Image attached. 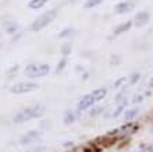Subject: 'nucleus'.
I'll use <instances>...</instances> for the list:
<instances>
[{"mask_svg": "<svg viewBox=\"0 0 153 152\" xmlns=\"http://www.w3.org/2000/svg\"><path fill=\"white\" fill-rule=\"evenodd\" d=\"M131 21H132V27H135V28H143L145 25L149 24L150 13L148 10H141V11H138L134 16V18Z\"/></svg>", "mask_w": 153, "mask_h": 152, "instance_id": "0eeeda50", "label": "nucleus"}, {"mask_svg": "<svg viewBox=\"0 0 153 152\" xmlns=\"http://www.w3.org/2000/svg\"><path fill=\"white\" fill-rule=\"evenodd\" d=\"M38 88H39V84L35 82V81H21V82L11 85L8 91L11 92L13 95H24V94L36 91Z\"/></svg>", "mask_w": 153, "mask_h": 152, "instance_id": "39448f33", "label": "nucleus"}, {"mask_svg": "<svg viewBox=\"0 0 153 152\" xmlns=\"http://www.w3.org/2000/svg\"><path fill=\"white\" fill-rule=\"evenodd\" d=\"M70 1H71V3H74V1H78V0H70Z\"/></svg>", "mask_w": 153, "mask_h": 152, "instance_id": "c85d7f7f", "label": "nucleus"}, {"mask_svg": "<svg viewBox=\"0 0 153 152\" xmlns=\"http://www.w3.org/2000/svg\"><path fill=\"white\" fill-rule=\"evenodd\" d=\"M67 64H68V57H61L60 60H59V63H57V67H56V74H60L63 70H65V67H67Z\"/></svg>", "mask_w": 153, "mask_h": 152, "instance_id": "6ab92c4d", "label": "nucleus"}, {"mask_svg": "<svg viewBox=\"0 0 153 152\" xmlns=\"http://www.w3.org/2000/svg\"><path fill=\"white\" fill-rule=\"evenodd\" d=\"M3 28H4V32H7V34H10V35H14V34H17V32H20V27H18V24H17L16 21H11V20H7L3 22Z\"/></svg>", "mask_w": 153, "mask_h": 152, "instance_id": "4468645a", "label": "nucleus"}, {"mask_svg": "<svg viewBox=\"0 0 153 152\" xmlns=\"http://www.w3.org/2000/svg\"><path fill=\"white\" fill-rule=\"evenodd\" d=\"M103 110H105V108H103V106H93L92 109H89V116H91V117H95L96 115H100V113H103Z\"/></svg>", "mask_w": 153, "mask_h": 152, "instance_id": "5701e85b", "label": "nucleus"}, {"mask_svg": "<svg viewBox=\"0 0 153 152\" xmlns=\"http://www.w3.org/2000/svg\"><path fill=\"white\" fill-rule=\"evenodd\" d=\"M49 73H50V66L48 63H31L24 68L25 77H28L31 80L46 77L49 76Z\"/></svg>", "mask_w": 153, "mask_h": 152, "instance_id": "7ed1b4c3", "label": "nucleus"}, {"mask_svg": "<svg viewBox=\"0 0 153 152\" xmlns=\"http://www.w3.org/2000/svg\"><path fill=\"white\" fill-rule=\"evenodd\" d=\"M103 3V0H86L84 3V8H93V7H97Z\"/></svg>", "mask_w": 153, "mask_h": 152, "instance_id": "412c9836", "label": "nucleus"}, {"mask_svg": "<svg viewBox=\"0 0 153 152\" xmlns=\"http://www.w3.org/2000/svg\"><path fill=\"white\" fill-rule=\"evenodd\" d=\"M129 103V99L128 98H125V99H121L120 102H117V105L114 106L113 112H111V119H117V117H120L123 113L125 112V109H127V106H128Z\"/></svg>", "mask_w": 153, "mask_h": 152, "instance_id": "9b49d317", "label": "nucleus"}, {"mask_svg": "<svg viewBox=\"0 0 153 152\" xmlns=\"http://www.w3.org/2000/svg\"><path fill=\"white\" fill-rule=\"evenodd\" d=\"M48 3V0H29L28 3V7L32 8V10H39Z\"/></svg>", "mask_w": 153, "mask_h": 152, "instance_id": "a211bd4d", "label": "nucleus"}, {"mask_svg": "<svg viewBox=\"0 0 153 152\" xmlns=\"http://www.w3.org/2000/svg\"><path fill=\"white\" fill-rule=\"evenodd\" d=\"M57 17V10H48V11H45L43 14H40L38 16L35 20L32 21V24H31V29L33 32H39L42 31L43 28H46L49 24H52L54 18Z\"/></svg>", "mask_w": 153, "mask_h": 152, "instance_id": "20e7f679", "label": "nucleus"}, {"mask_svg": "<svg viewBox=\"0 0 153 152\" xmlns=\"http://www.w3.org/2000/svg\"><path fill=\"white\" fill-rule=\"evenodd\" d=\"M45 112H46V108H45L43 105H40V103L31 105V106L20 109V110L13 116V121L16 124L27 123V121L32 120V119H38V117L43 116Z\"/></svg>", "mask_w": 153, "mask_h": 152, "instance_id": "f03ea898", "label": "nucleus"}, {"mask_svg": "<svg viewBox=\"0 0 153 152\" xmlns=\"http://www.w3.org/2000/svg\"><path fill=\"white\" fill-rule=\"evenodd\" d=\"M40 136L42 133L39 130H29L24 134V136L20 138V144L21 145H33L36 144L38 141L40 140Z\"/></svg>", "mask_w": 153, "mask_h": 152, "instance_id": "6e6552de", "label": "nucleus"}, {"mask_svg": "<svg viewBox=\"0 0 153 152\" xmlns=\"http://www.w3.org/2000/svg\"><path fill=\"white\" fill-rule=\"evenodd\" d=\"M138 130V124L135 123H125L124 126H120V127H117L114 131L109 133V136H113V137H117V138H123V137H127L129 134H132Z\"/></svg>", "mask_w": 153, "mask_h": 152, "instance_id": "423d86ee", "label": "nucleus"}, {"mask_svg": "<svg viewBox=\"0 0 153 152\" xmlns=\"http://www.w3.org/2000/svg\"><path fill=\"white\" fill-rule=\"evenodd\" d=\"M107 95V88L105 87H100V88H96L93 89V91L88 92V94H85L79 100H78V103H76V110L79 113L82 112H88L89 109H92L97 102H100L103 100Z\"/></svg>", "mask_w": 153, "mask_h": 152, "instance_id": "f257e3e1", "label": "nucleus"}, {"mask_svg": "<svg viewBox=\"0 0 153 152\" xmlns=\"http://www.w3.org/2000/svg\"><path fill=\"white\" fill-rule=\"evenodd\" d=\"M143 98H145V96L141 95V94H135V95H132V98L129 99V102H131V105H132V106H138L139 103H142V102H143Z\"/></svg>", "mask_w": 153, "mask_h": 152, "instance_id": "aec40b11", "label": "nucleus"}, {"mask_svg": "<svg viewBox=\"0 0 153 152\" xmlns=\"http://www.w3.org/2000/svg\"><path fill=\"white\" fill-rule=\"evenodd\" d=\"M75 35V29L71 28V27H67V28H63L60 32H59V38L60 39H71L73 36Z\"/></svg>", "mask_w": 153, "mask_h": 152, "instance_id": "2eb2a0df", "label": "nucleus"}, {"mask_svg": "<svg viewBox=\"0 0 153 152\" xmlns=\"http://www.w3.org/2000/svg\"><path fill=\"white\" fill-rule=\"evenodd\" d=\"M141 113V108L138 106H132L129 109H125V112L123 113V119H124L125 123H131L138 117V115Z\"/></svg>", "mask_w": 153, "mask_h": 152, "instance_id": "f8f14e48", "label": "nucleus"}, {"mask_svg": "<svg viewBox=\"0 0 153 152\" xmlns=\"http://www.w3.org/2000/svg\"><path fill=\"white\" fill-rule=\"evenodd\" d=\"M131 152H153V145H141L139 148L134 149Z\"/></svg>", "mask_w": 153, "mask_h": 152, "instance_id": "b1692460", "label": "nucleus"}, {"mask_svg": "<svg viewBox=\"0 0 153 152\" xmlns=\"http://www.w3.org/2000/svg\"><path fill=\"white\" fill-rule=\"evenodd\" d=\"M134 7H135V3L132 0H124V1H120L114 6V13L116 14H127V13L132 11Z\"/></svg>", "mask_w": 153, "mask_h": 152, "instance_id": "1a4fd4ad", "label": "nucleus"}, {"mask_svg": "<svg viewBox=\"0 0 153 152\" xmlns=\"http://www.w3.org/2000/svg\"><path fill=\"white\" fill-rule=\"evenodd\" d=\"M60 53L63 57H68L70 55L73 53V45H71V42L65 40L64 43L60 46Z\"/></svg>", "mask_w": 153, "mask_h": 152, "instance_id": "dca6fc26", "label": "nucleus"}, {"mask_svg": "<svg viewBox=\"0 0 153 152\" xmlns=\"http://www.w3.org/2000/svg\"><path fill=\"white\" fill-rule=\"evenodd\" d=\"M127 80H128V77H120V78H117L113 84V88H116V89L123 88V87L127 84Z\"/></svg>", "mask_w": 153, "mask_h": 152, "instance_id": "4be33fe9", "label": "nucleus"}, {"mask_svg": "<svg viewBox=\"0 0 153 152\" xmlns=\"http://www.w3.org/2000/svg\"><path fill=\"white\" fill-rule=\"evenodd\" d=\"M21 36H22V32H17V34H14V35H13V39H11V43H16V42H18Z\"/></svg>", "mask_w": 153, "mask_h": 152, "instance_id": "a878e982", "label": "nucleus"}, {"mask_svg": "<svg viewBox=\"0 0 153 152\" xmlns=\"http://www.w3.org/2000/svg\"><path fill=\"white\" fill-rule=\"evenodd\" d=\"M43 147H40V145H39V147H33V148L32 149H29V151L28 152H43Z\"/></svg>", "mask_w": 153, "mask_h": 152, "instance_id": "bb28decb", "label": "nucleus"}, {"mask_svg": "<svg viewBox=\"0 0 153 152\" xmlns=\"http://www.w3.org/2000/svg\"><path fill=\"white\" fill-rule=\"evenodd\" d=\"M18 70H20V66H18V64L13 66V67L7 71V73H8L7 77H8V78H13V77H16V76H17V71H18Z\"/></svg>", "mask_w": 153, "mask_h": 152, "instance_id": "393cba45", "label": "nucleus"}, {"mask_svg": "<svg viewBox=\"0 0 153 152\" xmlns=\"http://www.w3.org/2000/svg\"><path fill=\"white\" fill-rule=\"evenodd\" d=\"M141 80V74L138 71L132 73L131 76H128V80H127V85L128 87H134V85H137L138 84V81Z\"/></svg>", "mask_w": 153, "mask_h": 152, "instance_id": "f3484780", "label": "nucleus"}, {"mask_svg": "<svg viewBox=\"0 0 153 152\" xmlns=\"http://www.w3.org/2000/svg\"><path fill=\"white\" fill-rule=\"evenodd\" d=\"M131 28H132V21L131 20L125 21V22H123V24H120V25H117L116 28L113 29V38L123 35V34H125V32H128Z\"/></svg>", "mask_w": 153, "mask_h": 152, "instance_id": "ddd939ff", "label": "nucleus"}, {"mask_svg": "<svg viewBox=\"0 0 153 152\" xmlns=\"http://www.w3.org/2000/svg\"><path fill=\"white\" fill-rule=\"evenodd\" d=\"M0 46H1V43H0Z\"/></svg>", "mask_w": 153, "mask_h": 152, "instance_id": "c756f323", "label": "nucleus"}, {"mask_svg": "<svg viewBox=\"0 0 153 152\" xmlns=\"http://www.w3.org/2000/svg\"><path fill=\"white\" fill-rule=\"evenodd\" d=\"M81 113L76 110V109H67L64 113H63V123L70 126V124H74L76 120H78V117H79Z\"/></svg>", "mask_w": 153, "mask_h": 152, "instance_id": "9d476101", "label": "nucleus"}, {"mask_svg": "<svg viewBox=\"0 0 153 152\" xmlns=\"http://www.w3.org/2000/svg\"><path fill=\"white\" fill-rule=\"evenodd\" d=\"M148 87H149L150 89H153V76L149 78V81H148Z\"/></svg>", "mask_w": 153, "mask_h": 152, "instance_id": "cd10ccee", "label": "nucleus"}]
</instances>
